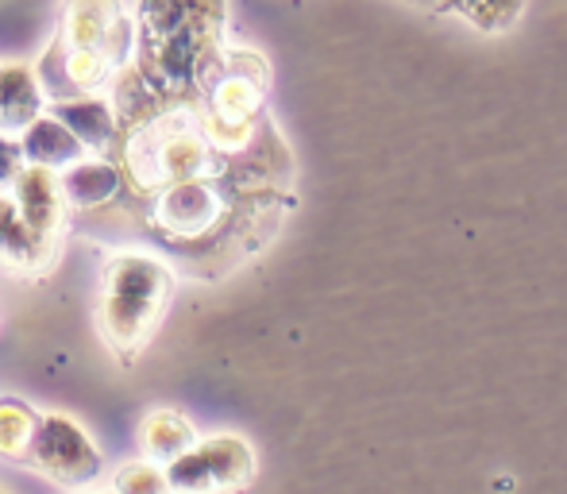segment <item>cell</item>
I'll return each mask as SVG.
<instances>
[{
  "label": "cell",
  "mask_w": 567,
  "mask_h": 494,
  "mask_svg": "<svg viewBox=\"0 0 567 494\" xmlns=\"http://www.w3.org/2000/svg\"><path fill=\"white\" fill-rule=\"evenodd\" d=\"M51 113L78 135V143H82L85 151H109V147H113V140H116V105L105 97V93L54 101Z\"/></svg>",
  "instance_id": "obj_12"
},
{
  "label": "cell",
  "mask_w": 567,
  "mask_h": 494,
  "mask_svg": "<svg viewBox=\"0 0 567 494\" xmlns=\"http://www.w3.org/2000/svg\"><path fill=\"white\" fill-rule=\"evenodd\" d=\"M205 140L197 132H186L182 121H163L155 127H143L132 147V178L147 186V194H158L171 182L202 178L205 171Z\"/></svg>",
  "instance_id": "obj_4"
},
{
  "label": "cell",
  "mask_w": 567,
  "mask_h": 494,
  "mask_svg": "<svg viewBox=\"0 0 567 494\" xmlns=\"http://www.w3.org/2000/svg\"><path fill=\"white\" fill-rule=\"evenodd\" d=\"M23 171V151L16 135H0V194H8L16 174Z\"/></svg>",
  "instance_id": "obj_18"
},
{
  "label": "cell",
  "mask_w": 567,
  "mask_h": 494,
  "mask_svg": "<svg viewBox=\"0 0 567 494\" xmlns=\"http://www.w3.org/2000/svg\"><path fill=\"white\" fill-rule=\"evenodd\" d=\"M8 197H12L16 209H20V217L28 220L43 240H54V236H59L62 209H66V202H62V186H59V171L23 163V171L16 174Z\"/></svg>",
  "instance_id": "obj_8"
},
{
  "label": "cell",
  "mask_w": 567,
  "mask_h": 494,
  "mask_svg": "<svg viewBox=\"0 0 567 494\" xmlns=\"http://www.w3.org/2000/svg\"><path fill=\"white\" fill-rule=\"evenodd\" d=\"M39 413L23 405L20 398H0V456L28 460L31 436H35Z\"/></svg>",
  "instance_id": "obj_16"
},
{
  "label": "cell",
  "mask_w": 567,
  "mask_h": 494,
  "mask_svg": "<svg viewBox=\"0 0 567 494\" xmlns=\"http://www.w3.org/2000/svg\"><path fill=\"white\" fill-rule=\"evenodd\" d=\"M16 140H20L23 163L51 166V171H66V166H74L78 158L90 155V151L78 143V135L70 132L54 113H39L35 121L20 127Z\"/></svg>",
  "instance_id": "obj_9"
},
{
  "label": "cell",
  "mask_w": 567,
  "mask_h": 494,
  "mask_svg": "<svg viewBox=\"0 0 567 494\" xmlns=\"http://www.w3.org/2000/svg\"><path fill=\"white\" fill-rule=\"evenodd\" d=\"M116 494H171V483L155 464H124L116 472Z\"/></svg>",
  "instance_id": "obj_17"
},
{
  "label": "cell",
  "mask_w": 567,
  "mask_h": 494,
  "mask_svg": "<svg viewBox=\"0 0 567 494\" xmlns=\"http://www.w3.org/2000/svg\"><path fill=\"white\" fill-rule=\"evenodd\" d=\"M59 186H62V202L70 209H101L120 194L124 186V171L116 163L105 158H78L74 166L59 171Z\"/></svg>",
  "instance_id": "obj_11"
},
{
  "label": "cell",
  "mask_w": 567,
  "mask_h": 494,
  "mask_svg": "<svg viewBox=\"0 0 567 494\" xmlns=\"http://www.w3.org/2000/svg\"><path fill=\"white\" fill-rule=\"evenodd\" d=\"M54 43L93 51L124 70L135 51L132 12L124 8V0H62Z\"/></svg>",
  "instance_id": "obj_5"
},
{
  "label": "cell",
  "mask_w": 567,
  "mask_h": 494,
  "mask_svg": "<svg viewBox=\"0 0 567 494\" xmlns=\"http://www.w3.org/2000/svg\"><path fill=\"white\" fill-rule=\"evenodd\" d=\"M228 23V0H140L132 12L135 66L151 90H202Z\"/></svg>",
  "instance_id": "obj_1"
},
{
  "label": "cell",
  "mask_w": 567,
  "mask_h": 494,
  "mask_svg": "<svg viewBox=\"0 0 567 494\" xmlns=\"http://www.w3.org/2000/svg\"><path fill=\"white\" fill-rule=\"evenodd\" d=\"M171 494H231L255 480V456L239 436H209L163 467Z\"/></svg>",
  "instance_id": "obj_3"
},
{
  "label": "cell",
  "mask_w": 567,
  "mask_h": 494,
  "mask_svg": "<svg viewBox=\"0 0 567 494\" xmlns=\"http://www.w3.org/2000/svg\"><path fill=\"white\" fill-rule=\"evenodd\" d=\"M28 460L47 480L62 483V487H82V483L97 480L101 472L97 444L85 436L82 425H74L70 418H59V413H47V418L35 421Z\"/></svg>",
  "instance_id": "obj_6"
},
{
  "label": "cell",
  "mask_w": 567,
  "mask_h": 494,
  "mask_svg": "<svg viewBox=\"0 0 567 494\" xmlns=\"http://www.w3.org/2000/svg\"><path fill=\"white\" fill-rule=\"evenodd\" d=\"M525 4H529V0H436V8L463 16V20L483 31V35H502V31H509L522 20Z\"/></svg>",
  "instance_id": "obj_15"
},
{
  "label": "cell",
  "mask_w": 567,
  "mask_h": 494,
  "mask_svg": "<svg viewBox=\"0 0 567 494\" xmlns=\"http://www.w3.org/2000/svg\"><path fill=\"white\" fill-rule=\"evenodd\" d=\"M0 494H4V491H0Z\"/></svg>",
  "instance_id": "obj_21"
},
{
  "label": "cell",
  "mask_w": 567,
  "mask_h": 494,
  "mask_svg": "<svg viewBox=\"0 0 567 494\" xmlns=\"http://www.w3.org/2000/svg\"><path fill=\"white\" fill-rule=\"evenodd\" d=\"M174 294V275L166 263L140 251L113 255L105 263V290H101V329L120 352H140L158 329L166 301Z\"/></svg>",
  "instance_id": "obj_2"
},
{
  "label": "cell",
  "mask_w": 567,
  "mask_h": 494,
  "mask_svg": "<svg viewBox=\"0 0 567 494\" xmlns=\"http://www.w3.org/2000/svg\"><path fill=\"white\" fill-rule=\"evenodd\" d=\"M105 494H116V491H105Z\"/></svg>",
  "instance_id": "obj_20"
},
{
  "label": "cell",
  "mask_w": 567,
  "mask_h": 494,
  "mask_svg": "<svg viewBox=\"0 0 567 494\" xmlns=\"http://www.w3.org/2000/svg\"><path fill=\"white\" fill-rule=\"evenodd\" d=\"M54 240H43L28 220L20 217L16 202L8 194H0V263L16 270H35L51 259Z\"/></svg>",
  "instance_id": "obj_13"
},
{
  "label": "cell",
  "mask_w": 567,
  "mask_h": 494,
  "mask_svg": "<svg viewBox=\"0 0 567 494\" xmlns=\"http://www.w3.org/2000/svg\"><path fill=\"white\" fill-rule=\"evenodd\" d=\"M410 4H436V0H410Z\"/></svg>",
  "instance_id": "obj_19"
},
{
  "label": "cell",
  "mask_w": 567,
  "mask_h": 494,
  "mask_svg": "<svg viewBox=\"0 0 567 494\" xmlns=\"http://www.w3.org/2000/svg\"><path fill=\"white\" fill-rule=\"evenodd\" d=\"M217 217H220V197L202 178L171 182L155 202V220L171 236H202L217 225Z\"/></svg>",
  "instance_id": "obj_7"
},
{
  "label": "cell",
  "mask_w": 567,
  "mask_h": 494,
  "mask_svg": "<svg viewBox=\"0 0 567 494\" xmlns=\"http://www.w3.org/2000/svg\"><path fill=\"white\" fill-rule=\"evenodd\" d=\"M47 105L35 66L28 62H0V135H20Z\"/></svg>",
  "instance_id": "obj_10"
},
{
  "label": "cell",
  "mask_w": 567,
  "mask_h": 494,
  "mask_svg": "<svg viewBox=\"0 0 567 494\" xmlns=\"http://www.w3.org/2000/svg\"><path fill=\"white\" fill-rule=\"evenodd\" d=\"M197 444V433L182 413L174 410H158L143 421V449L158 460V464H171L174 456H182L186 449Z\"/></svg>",
  "instance_id": "obj_14"
}]
</instances>
